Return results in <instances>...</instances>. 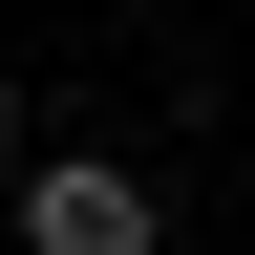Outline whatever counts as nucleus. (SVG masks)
<instances>
[{
    "instance_id": "f257e3e1",
    "label": "nucleus",
    "mask_w": 255,
    "mask_h": 255,
    "mask_svg": "<svg viewBox=\"0 0 255 255\" xmlns=\"http://www.w3.org/2000/svg\"><path fill=\"white\" fill-rule=\"evenodd\" d=\"M21 234L43 255H149L170 213H149V170H107V149H43V170H21Z\"/></svg>"
},
{
    "instance_id": "f03ea898",
    "label": "nucleus",
    "mask_w": 255,
    "mask_h": 255,
    "mask_svg": "<svg viewBox=\"0 0 255 255\" xmlns=\"http://www.w3.org/2000/svg\"><path fill=\"white\" fill-rule=\"evenodd\" d=\"M0 170H21V85H0Z\"/></svg>"
}]
</instances>
